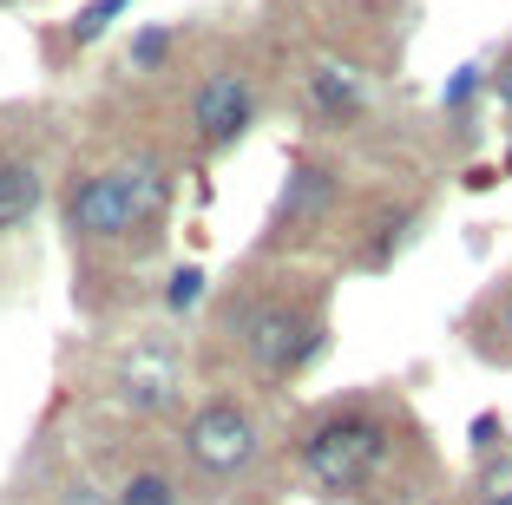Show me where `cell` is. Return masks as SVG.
I'll list each match as a JSON object with an SVG mask.
<instances>
[{
	"instance_id": "obj_8",
	"label": "cell",
	"mask_w": 512,
	"mask_h": 505,
	"mask_svg": "<svg viewBox=\"0 0 512 505\" xmlns=\"http://www.w3.org/2000/svg\"><path fill=\"white\" fill-rule=\"evenodd\" d=\"M46 178L33 158H0V230H20V223L40 210Z\"/></svg>"
},
{
	"instance_id": "obj_16",
	"label": "cell",
	"mask_w": 512,
	"mask_h": 505,
	"mask_svg": "<svg viewBox=\"0 0 512 505\" xmlns=\"http://www.w3.org/2000/svg\"><path fill=\"white\" fill-rule=\"evenodd\" d=\"M473 92H480V66H460V79H453V86L440 92V105H467Z\"/></svg>"
},
{
	"instance_id": "obj_5",
	"label": "cell",
	"mask_w": 512,
	"mask_h": 505,
	"mask_svg": "<svg viewBox=\"0 0 512 505\" xmlns=\"http://www.w3.org/2000/svg\"><path fill=\"white\" fill-rule=\"evenodd\" d=\"M250 119H256V79L243 73V66H217V73L197 79V92H191V132H197V145H204V151L237 145V138L250 132Z\"/></svg>"
},
{
	"instance_id": "obj_2",
	"label": "cell",
	"mask_w": 512,
	"mask_h": 505,
	"mask_svg": "<svg viewBox=\"0 0 512 505\" xmlns=\"http://www.w3.org/2000/svg\"><path fill=\"white\" fill-rule=\"evenodd\" d=\"M237 348L263 381H296L309 361L329 348V315L309 296H256L243 309H230Z\"/></svg>"
},
{
	"instance_id": "obj_1",
	"label": "cell",
	"mask_w": 512,
	"mask_h": 505,
	"mask_svg": "<svg viewBox=\"0 0 512 505\" xmlns=\"http://www.w3.org/2000/svg\"><path fill=\"white\" fill-rule=\"evenodd\" d=\"M401 453V420L381 401H335L296 433V466L316 479L322 499H355L375 479H388Z\"/></svg>"
},
{
	"instance_id": "obj_6",
	"label": "cell",
	"mask_w": 512,
	"mask_h": 505,
	"mask_svg": "<svg viewBox=\"0 0 512 505\" xmlns=\"http://www.w3.org/2000/svg\"><path fill=\"white\" fill-rule=\"evenodd\" d=\"M335 197H342V171H335L329 158H296L283 197H276V210H270V243L309 237V230L335 210Z\"/></svg>"
},
{
	"instance_id": "obj_11",
	"label": "cell",
	"mask_w": 512,
	"mask_h": 505,
	"mask_svg": "<svg viewBox=\"0 0 512 505\" xmlns=\"http://www.w3.org/2000/svg\"><path fill=\"white\" fill-rule=\"evenodd\" d=\"M473 505H512V446L486 453L473 473Z\"/></svg>"
},
{
	"instance_id": "obj_15",
	"label": "cell",
	"mask_w": 512,
	"mask_h": 505,
	"mask_svg": "<svg viewBox=\"0 0 512 505\" xmlns=\"http://www.w3.org/2000/svg\"><path fill=\"white\" fill-rule=\"evenodd\" d=\"M165 302L171 309H197V302H204V269H178V276H171V289H165Z\"/></svg>"
},
{
	"instance_id": "obj_3",
	"label": "cell",
	"mask_w": 512,
	"mask_h": 505,
	"mask_svg": "<svg viewBox=\"0 0 512 505\" xmlns=\"http://www.w3.org/2000/svg\"><path fill=\"white\" fill-rule=\"evenodd\" d=\"M165 210V164L132 158L119 171H86L66 191V230L86 243H119Z\"/></svg>"
},
{
	"instance_id": "obj_4",
	"label": "cell",
	"mask_w": 512,
	"mask_h": 505,
	"mask_svg": "<svg viewBox=\"0 0 512 505\" xmlns=\"http://www.w3.org/2000/svg\"><path fill=\"white\" fill-rule=\"evenodd\" d=\"M184 460L204 479H243L256 460H263V427L243 401H204L191 420H184Z\"/></svg>"
},
{
	"instance_id": "obj_21",
	"label": "cell",
	"mask_w": 512,
	"mask_h": 505,
	"mask_svg": "<svg viewBox=\"0 0 512 505\" xmlns=\"http://www.w3.org/2000/svg\"><path fill=\"white\" fill-rule=\"evenodd\" d=\"M499 171H506V178H512V151H506V164H499Z\"/></svg>"
},
{
	"instance_id": "obj_18",
	"label": "cell",
	"mask_w": 512,
	"mask_h": 505,
	"mask_svg": "<svg viewBox=\"0 0 512 505\" xmlns=\"http://www.w3.org/2000/svg\"><path fill=\"white\" fill-rule=\"evenodd\" d=\"M493 99H499V112L512 119V53L499 60V73H493Z\"/></svg>"
},
{
	"instance_id": "obj_20",
	"label": "cell",
	"mask_w": 512,
	"mask_h": 505,
	"mask_svg": "<svg viewBox=\"0 0 512 505\" xmlns=\"http://www.w3.org/2000/svg\"><path fill=\"white\" fill-rule=\"evenodd\" d=\"M388 505H434V499H421V492H401V499H388Z\"/></svg>"
},
{
	"instance_id": "obj_14",
	"label": "cell",
	"mask_w": 512,
	"mask_h": 505,
	"mask_svg": "<svg viewBox=\"0 0 512 505\" xmlns=\"http://www.w3.org/2000/svg\"><path fill=\"white\" fill-rule=\"evenodd\" d=\"M165 60H171V33L165 27H145L132 40V73H158Z\"/></svg>"
},
{
	"instance_id": "obj_7",
	"label": "cell",
	"mask_w": 512,
	"mask_h": 505,
	"mask_svg": "<svg viewBox=\"0 0 512 505\" xmlns=\"http://www.w3.org/2000/svg\"><path fill=\"white\" fill-rule=\"evenodd\" d=\"M309 105H316L329 125H355L368 112V79H362V66L316 60V66H309Z\"/></svg>"
},
{
	"instance_id": "obj_9",
	"label": "cell",
	"mask_w": 512,
	"mask_h": 505,
	"mask_svg": "<svg viewBox=\"0 0 512 505\" xmlns=\"http://www.w3.org/2000/svg\"><path fill=\"white\" fill-rule=\"evenodd\" d=\"M414 217H421L414 204H394V210H381V217L368 223V243L355 250V263H362V269H388L394 256H401V243H407V230H414Z\"/></svg>"
},
{
	"instance_id": "obj_17",
	"label": "cell",
	"mask_w": 512,
	"mask_h": 505,
	"mask_svg": "<svg viewBox=\"0 0 512 505\" xmlns=\"http://www.w3.org/2000/svg\"><path fill=\"white\" fill-rule=\"evenodd\" d=\"M499 440H506V433H499V420H493V414L473 420V453H480V460H486V453H499Z\"/></svg>"
},
{
	"instance_id": "obj_12",
	"label": "cell",
	"mask_w": 512,
	"mask_h": 505,
	"mask_svg": "<svg viewBox=\"0 0 512 505\" xmlns=\"http://www.w3.org/2000/svg\"><path fill=\"white\" fill-rule=\"evenodd\" d=\"M112 505H178V479L171 473H132Z\"/></svg>"
},
{
	"instance_id": "obj_19",
	"label": "cell",
	"mask_w": 512,
	"mask_h": 505,
	"mask_svg": "<svg viewBox=\"0 0 512 505\" xmlns=\"http://www.w3.org/2000/svg\"><path fill=\"white\" fill-rule=\"evenodd\" d=\"M66 505H106V492H92V486H73V492H66Z\"/></svg>"
},
{
	"instance_id": "obj_10",
	"label": "cell",
	"mask_w": 512,
	"mask_h": 505,
	"mask_svg": "<svg viewBox=\"0 0 512 505\" xmlns=\"http://www.w3.org/2000/svg\"><path fill=\"white\" fill-rule=\"evenodd\" d=\"M473 348H480V355L512 361V283L493 289V296H486V309L473 315Z\"/></svg>"
},
{
	"instance_id": "obj_13",
	"label": "cell",
	"mask_w": 512,
	"mask_h": 505,
	"mask_svg": "<svg viewBox=\"0 0 512 505\" xmlns=\"http://www.w3.org/2000/svg\"><path fill=\"white\" fill-rule=\"evenodd\" d=\"M119 14H125V0H92V7H79V14H73V27H66V33H73V46H92Z\"/></svg>"
}]
</instances>
